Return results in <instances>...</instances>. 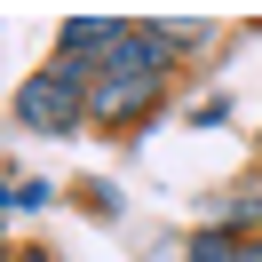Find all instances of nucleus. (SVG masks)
Returning a JSON list of instances; mask_svg holds the SVG:
<instances>
[{"mask_svg":"<svg viewBox=\"0 0 262 262\" xmlns=\"http://www.w3.org/2000/svg\"><path fill=\"white\" fill-rule=\"evenodd\" d=\"M88 88H96V72H80V64H40L32 80L16 88V127H32V135H72L88 119Z\"/></svg>","mask_w":262,"mask_h":262,"instance_id":"f257e3e1","label":"nucleus"},{"mask_svg":"<svg viewBox=\"0 0 262 262\" xmlns=\"http://www.w3.org/2000/svg\"><path fill=\"white\" fill-rule=\"evenodd\" d=\"M159 88H167V80L96 72V88H88V127H135V119H151V112H159Z\"/></svg>","mask_w":262,"mask_h":262,"instance_id":"f03ea898","label":"nucleus"},{"mask_svg":"<svg viewBox=\"0 0 262 262\" xmlns=\"http://www.w3.org/2000/svg\"><path fill=\"white\" fill-rule=\"evenodd\" d=\"M119 40H127V24H119V16H64V24H56V56L80 64V72H103Z\"/></svg>","mask_w":262,"mask_h":262,"instance_id":"7ed1b4c3","label":"nucleus"},{"mask_svg":"<svg viewBox=\"0 0 262 262\" xmlns=\"http://www.w3.org/2000/svg\"><path fill=\"white\" fill-rule=\"evenodd\" d=\"M183 262H246V238H238V230H223V223H214V230H199V238L183 246Z\"/></svg>","mask_w":262,"mask_h":262,"instance_id":"20e7f679","label":"nucleus"},{"mask_svg":"<svg viewBox=\"0 0 262 262\" xmlns=\"http://www.w3.org/2000/svg\"><path fill=\"white\" fill-rule=\"evenodd\" d=\"M254 223H262V175L238 183V191H230V207H223V230H254Z\"/></svg>","mask_w":262,"mask_h":262,"instance_id":"39448f33","label":"nucleus"},{"mask_svg":"<svg viewBox=\"0 0 262 262\" xmlns=\"http://www.w3.org/2000/svg\"><path fill=\"white\" fill-rule=\"evenodd\" d=\"M16 262H48V254H40V246H24V254H16Z\"/></svg>","mask_w":262,"mask_h":262,"instance_id":"423d86ee","label":"nucleus"},{"mask_svg":"<svg viewBox=\"0 0 262 262\" xmlns=\"http://www.w3.org/2000/svg\"><path fill=\"white\" fill-rule=\"evenodd\" d=\"M246 262H262V246H246Z\"/></svg>","mask_w":262,"mask_h":262,"instance_id":"0eeeda50","label":"nucleus"},{"mask_svg":"<svg viewBox=\"0 0 262 262\" xmlns=\"http://www.w3.org/2000/svg\"><path fill=\"white\" fill-rule=\"evenodd\" d=\"M254 175H262V143H254Z\"/></svg>","mask_w":262,"mask_h":262,"instance_id":"6e6552de","label":"nucleus"}]
</instances>
